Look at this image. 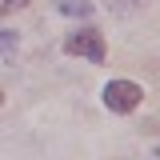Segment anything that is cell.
I'll return each mask as SVG.
<instances>
[{"label": "cell", "instance_id": "6da1fadb", "mask_svg": "<svg viewBox=\"0 0 160 160\" xmlns=\"http://www.w3.org/2000/svg\"><path fill=\"white\" fill-rule=\"evenodd\" d=\"M64 52L68 56H84V60H92V64H104L108 44H104V32L100 28H84V32H72V36L64 40Z\"/></svg>", "mask_w": 160, "mask_h": 160}, {"label": "cell", "instance_id": "3957f363", "mask_svg": "<svg viewBox=\"0 0 160 160\" xmlns=\"http://www.w3.org/2000/svg\"><path fill=\"white\" fill-rule=\"evenodd\" d=\"M60 12H68V16H88L92 4H88V0H60Z\"/></svg>", "mask_w": 160, "mask_h": 160}, {"label": "cell", "instance_id": "7a4b0ae2", "mask_svg": "<svg viewBox=\"0 0 160 160\" xmlns=\"http://www.w3.org/2000/svg\"><path fill=\"white\" fill-rule=\"evenodd\" d=\"M140 100H144V88L132 84V80H108L104 84V104L112 112H136Z\"/></svg>", "mask_w": 160, "mask_h": 160}, {"label": "cell", "instance_id": "8992f818", "mask_svg": "<svg viewBox=\"0 0 160 160\" xmlns=\"http://www.w3.org/2000/svg\"><path fill=\"white\" fill-rule=\"evenodd\" d=\"M32 0H0V16H8V12H20V8H28Z\"/></svg>", "mask_w": 160, "mask_h": 160}, {"label": "cell", "instance_id": "277c9868", "mask_svg": "<svg viewBox=\"0 0 160 160\" xmlns=\"http://www.w3.org/2000/svg\"><path fill=\"white\" fill-rule=\"evenodd\" d=\"M104 4H108L112 12H132V8H144L148 0H104Z\"/></svg>", "mask_w": 160, "mask_h": 160}, {"label": "cell", "instance_id": "52a82bcc", "mask_svg": "<svg viewBox=\"0 0 160 160\" xmlns=\"http://www.w3.org/2000/svg\"><path fill=\"white\" fill-rule=\"evenodd\" d=\"M0 104H4V92H0Z\"/></svg>", "mask_w": 160, "mask_h": 160}, {"label": "cell", "instance_id": "5b68a950", "mask_svg": "<svg viewBox=\"0 0 160 160\" xmlns=\"http://www.w3.org/2000/svg\"><path fill=\"white\" fill-rule=\"evenodd\" d=\"M16 52V32H0V56H12Z\"/></svg>", "mask_w": 160, "mask_h": 160}]
</instances>
